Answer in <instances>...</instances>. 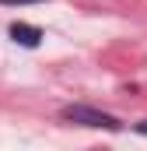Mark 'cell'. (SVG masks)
I'll return each instance as SVG.
<instances>
[{"instance_id": "3957f363", "label": "cell", "mask_w": 147, "mask_h": 151, "mask_svg": "<svg viewBox=\"0 0 147 151\" xmlns=\"http://www.w3.org/2000/svg\"><path fill=\"white\" fill-rule=\"evenodd\" d=\"M4 7H18V4H42V0H0Z\"/></svg>"}, {"instance_id": "7a4b0ae2", "label": "cell", "mask_w": 147, "mask_h": 151, "mask_svg": "<svg viewBox=\"0 0 147 151\" xmlns=\"http://www.w3.org/2000/svg\"><path fill=\"white\" fill-rule=\"evenodd\" d=\"M7 35L14 39L18 46H25V49H35L39 42H42V28L39 25H25V21H11Z\"/></svg>"}, {"instance_id": "277c9868", "label": "cell", "mask_w": 147, "mask_h": 151, "mask_svg": "<svg viewBox=\"0 0 147 151\" xmlns=\"http://www.w3.org/2000/svg\"><path fill=\"white\" fill-rule=\"evenodd\" d=\"M133 130H137V134H144V137H147V119H140V123H137Z\"/></svg>"}, {"instance_id": "6da1fadb", "label": "cell", "mask_w": 147, "mask_h": 151, "mask_svg": "<svg viewBox=\"0 0 147 151\" xmlns=\"http://www.w3.org/2000/svg\"><path fill=\"white\" fill-rule=\"evenodd\" d=\"M60 116L67 123H77V127H91V130H112L119 134L123 130V119L112 113H102V109H91V106H63Z\"/></svg>"}]
</instances>
